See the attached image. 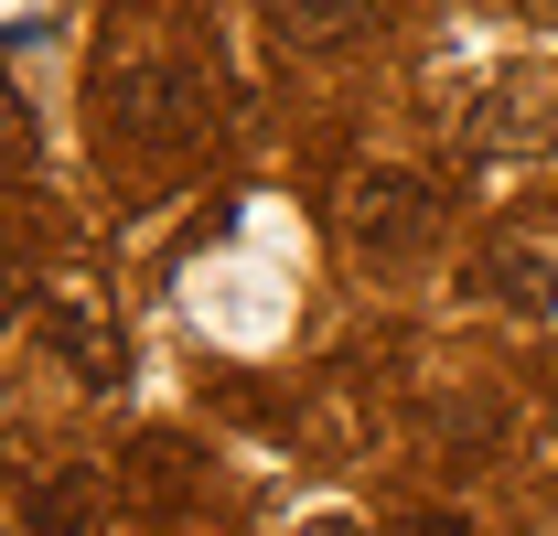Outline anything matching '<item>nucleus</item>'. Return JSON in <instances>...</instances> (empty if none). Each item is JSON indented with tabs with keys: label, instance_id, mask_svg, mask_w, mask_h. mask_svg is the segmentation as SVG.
Listing matches in <instances>:
<instances>
[{
	"label": "nucleus",
	"instance_id": "obj_1",
	"mask_svg": "<svg viewBox=\"0 0 558 536\" xmlns=\"http://www.w3.org/2000/svg\"><path fill=\"white\" fill-rule=\"evenodd\" d=\"M86 108H97L108 161H119V150H130V161L194 150V139H215V75L172 65V54H150V44H119V54H97V75H86Z\"/></svg>",
	"mask_w": 558,
	"mask_h": 536
},
{
	"label": "nucleus",
	"instance_id": "obj_2",
	"mask_svg": "<svg viewBox=\"0 0 558 536\" xmlns=\"http://www.w3.org/2000/svg\"><path fill=\"white\" fill-rule=\"evenodd\" d=\"M440 236V183L429 172H409V161H365V172H344V247L376 268L418 258Z\"/></svg>",
	"mask_w": 558,
	"mask_h": 536
},
{
	"label": "nucleus",
	"instance_id": "obj_3",
	"mask_svg": "<svg viewBox=\"0 0 558 536\" xmlns=\"http://www.w3.org/2000/svg\"><path fill=\"white\" fill-rule=\"evenodd\" d=\"M33 322H44V343H54V365H65L75 387H119V365H130V333H119V301H108L97 279H54Z\"/></svg>",
	"mask_w": 558,
	"mask_h": 536
},
{
	"label": "nucleus",
	"instance_id": "obj_4",
	"mask_svg": "<svg viewBox=\"0 0 558 536\" xmlns=\"http://www.w3.org/2000/svg\"><path fill=\"white\" fill-rule=\"evenodd\" d=\"M451 130H462V150H558V86L548 75H484Z\"/></svg>",
	"mask_w": 558,
	"mask_h": 536
},
{
	"label": "nucleus",
	"instance_id": "obj_5",
	"mask_svg": "<svg viewBox=\"0 0 558 536\" xmlns=\"http://www.w3.org/2000/svg\"><path fill=\"white\" fill-rule=\"evenodd\" d=\"M462 290L494 301V312H515V322H548L558 312V247H537V236H484L473 268H462Z\"/></svg>",
	"mask_w": 558,
	"mask_h": 536
},
{
	"label": "nucleus",
	"instance_id": "obj_6",
	"mask_svg": "<svg viewBox=\"0 0 558 536\" xmlns=\"http://www.w3.org/2000/svg\"><path fill=\"white\" fill-rule=\"evenodd\" d=\"M258 22L279 54H344L387 22V0H258Z\"/></svg>",
	"mask_w": 558,
	"mask_h": 536
},
{
	"label": "nucleus",
	"instance_id": "obj_7",
	"mask_svg": "<svg viewBox=\"0 0 558 536\" xmlns=\"http://www.w3.org/2000/svg\"><path fill=\"white\" fill-rule=\"evenodd\" d=\"M429 440L451 451V462H484L494 440H505V407L484 387H462V398H429Z\"/></svg>",
	"mask_w": 558,
	"mask_h": 536
},
{
	"label": "nucleus",
	"instance_id": "obj_8",
	"mask_svg": "<svg viewBox=\"0 0 558 536\" xmlns=\"http://www.w3.org/2000/svg\"><path fill=\"white\" fill-rule=\"evenodd\" d=\"M194 494V451L183 440H140L130 472H119V504H183Z\"/></svg>",
	"mask_w": 558,
	"mask_h": 536
},
{
	"label": "nucleus",
	"instance_id": "obj_9",
	"mask_svg": "<svg viewBox=\"0 0 558 536\" xmlns=\"http://www.w3.org/2000/svg\"><path fill=\"white\" fill-rule=\"evenodd\" d=\"M44 161V139H33V108H22V86H0V172H33Z\"/></svg>",
	"mask_w": 558,
	"mask_h": 536
},
{
	"label": "nucleus",
	"instance_id": "obj_10",
	"mask_svg": "<svg viewBox=\"0 0 558 536\" xmlns=\"http://www.w3.org/2000/svg\"><path fill=\"white\" fill-rule=\"evenodd\" d=\"M11 312H22V279H0V333H11Z\"/></svg>",
	"mask_w": 558,
	"mask_h": 536
}]
</instances>
